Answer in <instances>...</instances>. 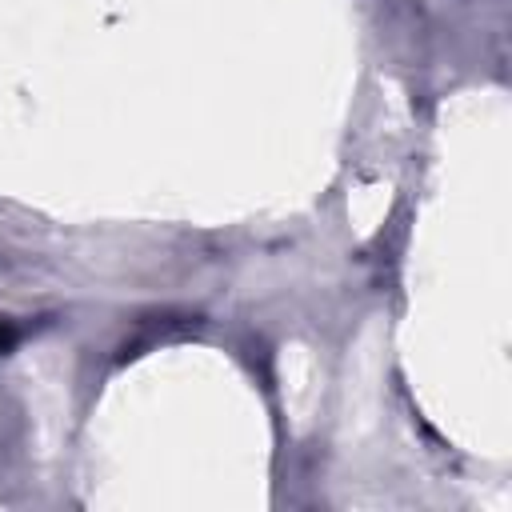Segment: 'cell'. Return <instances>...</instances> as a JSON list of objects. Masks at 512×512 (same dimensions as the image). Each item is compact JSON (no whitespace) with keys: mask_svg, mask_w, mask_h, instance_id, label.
I'll return each instance as SVG.
<instances>
[{"mask_svg":"<svg viewBox=\"0 0 512 512\" xmlns=\"http://www.w3.org/2000/svg\"><path fill=\"white\" fill-rule=\"evenodd\" d=\"M12 340H16V332H12V328H8V324H0V352H4V348H8V344H12Z\"/></svg>","mask_w":512,"mask_h":512,"instance_id":"cell-1","label":"cell"}]
</instances>
